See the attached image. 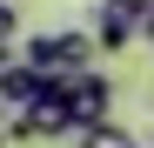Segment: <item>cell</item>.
<instances>
[{
  "mask_svg": "<svg viewBox=\"0 0 154 148\" xmlns=\"http://www.w3.org/2000/svg\"><path fill=\"white\" fill-rule=\"evenodd\" d=\"M94 54H100L94 27H60V34H34V40H27V61H34L40 74H81Z\"/></svg>",
  "mask_w": 154,
  "mask_h": 148,
  "instance_id": "6da1fadb",
  "label": "cell"
},
{
  "mask_svg": "<svg viewBox=\"0 0 154 148\" xmlns=\"http://www.w3.org/2000/svg\"><path fill=\"white\" fill-rule=\"evenodd\" d=\"M141 20H147V0H94V40L100 54H121L127 40H141Z\"/></svg>",
  "mask_w": 154,
  "mask_h": 148,
  "instance_id": "7a4b0ae2",
  "label": "cell"
},
{
  "mask_svg": "<svg viewBox=\"0 0 154 148\" xmlns=\"http://www.w3.org/2000/svg\"><path fill=\"white\" fill-rule=\"evenodd\" d=\"M67 108H74V128H87V121L114 114V88H107V74H94V67L67 74Z\"/></svg>",
  "mask_w": 154,
  "mask_h": 148,
  "instance_id": "3957f363",
  "label": "cell"
},
{
  "mask_svg": "<svg viewBox=\"0 0 154 148\" xmlns=\"http://www.w3.org/2000/svg\"><path fill=\"white\" fill-rule=\"evenodd\" d=\"M47 88V74L27 61V54H14L7 67H0V108H7V114H20V108H34V94Z\"/></svg>",
  "mask_w": 154,
  "mask_h": 148,
  "instance_id": "277c9868",
  "label": "cell"
},
{
  "mask_svg": "<svg viewBox=\"0 0 154 148\" xmlns=\"http://www.w3.org/2000/svg\"><path fill=\"white\" fill-rule=\"evenodd\" d=\"M74 141H81V148H134V135H127L114 114H100V121H87V128H74Z\"/></svg>",
  "mask_w": 154,
  "mask_h": 148,
  "instance_id": "5b68a950",
  "label": "cell"
},
{
  "mask_svg": "<svg viewBox=\"0 0 154 148\" xmlns=\"http://www.w3.org/2000/svg\"><path fill=\"white\" fill-rule=\"evenodd\" d=\"M14 34H20V7L0 0V47H14Z\"/></svg>",
  "mask_w": 154,
  "mask_h": 148,
  "instance_id": "8992f818",
  "label": "cell"
},
{
  "mask_svg": "<svg viewBox=\"0 0 154 148\" xmlns=\"http://www.w3.org/2000/svg\"><path fill=\"white\" fill-rule=\"evenodd\" d=\"M141 40H154V0H147V20H141Z\"/></svg>",
  "mask_w": 154,
  "mask_h": 148,
  "instance_id": "52a82bcc",
  "label": "cell"
},
{
  "mask_svg": "<svg viewBox=\"0 0 154 148\" xmlns=\"http://www.w3.org/2000/svg\"><path fill=\"white\" fill-rule=\"evenodd\" d=\"M134 148H141V141H134Z\"/></svg>",
  "mask_w": 154,
  "mask_h": 148,
  "instance_id": "ba28073f",
  "label": "cell"
}]
</instances>
